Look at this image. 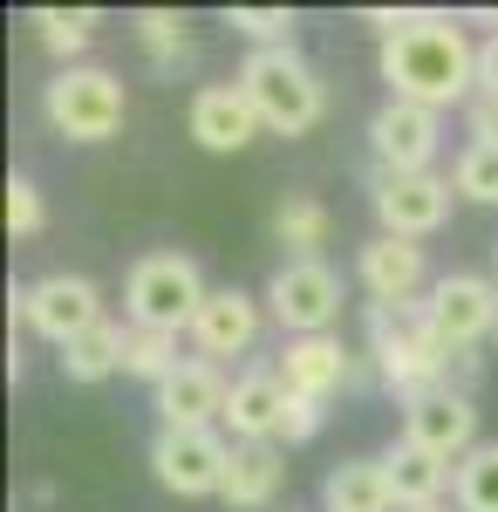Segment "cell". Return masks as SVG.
<instances>
[{"label": "cell", "instance_id": "obj_22", "mask_svg": "<svg viewBox=\"0 0 498 512\" xmlns=\"http://www.w3.org/2000/svg\"><path fill=\"white\" fill-rule=\"evenodd\" d=\"M123 342H130V328L96 321L89 335H76V342L62 349V376H69V383H110L116 369H123Z\"/></svg>", "mask_w": 498, "mask_h": 512}, {"label": "cell", "instance_id": "obj_9", "mask_svg": "<svg viewBox=\"0 0 498 512\" xmlns=\"http://www.w3.org/2000/svg\"><path fill=\"white\" fill-rule=\"evenodd\" d=\"M451 185L458 178H437V171H383L376 164V219L389 239H423L451 219Z\"/></svg>", "mask_w": 498, "mask_h": 512}, {"label": "cell", "instance_id": "obj_19", "mask_svg": "<svg viewBox=\"0 0 498 512\" xmlns=\"http://www.w3.org/2000/svg\"><path fill=\"white\" fill-rule=\"evenodd\" d=\"M287 485V451L280 444H232V465H226V499L232 512H267Z\"/></svg>", "mask_w": 498, "mask_h": 512}, {"label": "cell", "instance_id": "obj_15", "mask_svg": "<svg viewBox=\"0 0 498 512\" xmlns=\"http://www.w3.org/2000/svg\"><path fill=\"white\" fill-rule=\"evenodd\" d=\"M192 137H198V151H219V158H232V151H246L267 123H260V110L246 103V89L239 82H205L192 96Z\"/></svg>", "mask_w": 498, "mask_h": 512}, {"label": "cell", "instance_id": "obj_16", "mask_svg": "<svg viewBox=\"0 0 498 512\" xmlns=\"http://www.w3.org/2000/svg\"><path fill=\"white\" fill-rule=\"evenodd\" d=\"M355 274H362V287H369V301H376V308H410V301L423 294V280H430V267H423V246H417V239L376 233L369 246H362Z\"/></svg>", "mask_w": 498, "mask_h": 512}, {"label": "cell", "instance_id": "obj_8", "mask_svg": "<svg viewBox=\"0 0 498 512\" xmlns=\"http://www.w3.org/2000/svg\"><path fill=\"white\" fill-rule=\"evenodd\" d=\"M226 465H232L226 431H157L151 437V472H157V485L178 492V499H212V492H226Z\"/></svg>", "mask_w": 498, "mask_h": 512}, {"label": "cell", "instance_id": "obj_14", "mask_svg": "<svg viewBox=\"0 0 498 512\" xmlns=\"http://www.w3.org/2000/svg\"><path fill=\"white\" fill-rule=\"evenodd\" d=\"M273 376L287 383V396H301V403H328L335 390H348V376H355V355L335 342V335H294L280 362H273Z\"/></svg>", "mask_w": 498, "mask_h": 512}, {"label": "cell", "instance_id": "obj_20", "mask_svg": "<svg viewBox=\"0 0 498 512\" xmlns=\"http://www.w3.org/2000/svg\"><path fill=\"white\" fill-rule=\"evenodd\" d=\"M383 472H389V492H396V506L417 512V506H444V485L458 478V465H444V458H430L423 444L396 437V444L383 451Z\"/></svg>", "mask_w": 498, "mask_h": 512}, {"label": "cell", "instance_id": "obj_4", "mask_svg": "<svg viewBox=\"0 0 498 512\" xmlns=\"http://www.w3.org/2000/svg\"><path fill=\"white\" fill-rule=\"evenodd\" d=\"M205 274H198L192 253H144L130 280H123V315L130 328H164V335H178V328H192L198 308H205Z\"/></svg>", "mask_w": 498, "mask_h": 512}, {"label": "cell", "instance_id": "obj_12", "mask_svg": "<svg viewBox=\"0 0 498 512\" xmlns=\"http://www.w3.org/2000/svg\"><path fill=\"white\" fill-rule=\"evenodd\" d=\"M369 144H376V164L383 171H430L437 144H444V117L423 110V103H396L389 96L383 110L369 117Z\"/></svg>", "mask_w": 498, "mask_h": 512}, {"label": "cell", "instance_id": "obj_7", "mask_svg": "<svg viewBox=\"0 0 498 512\" xmlns=\"http://www.w3.org/2000/svg\"><path fill=\"white\" fill-rule=\"evenodd\" d=\"M423 321H430V335H437L451 355H471L485 335H498V280H485V274L430 280Z\"/></svg>", "mask_w": 498, "mask_h": 512}, {"label": "cell", "instance_id": "obj_29", "mask_svg": "<svg viewBox=\"0 0 498 512\" xmlns=\"http://www.w3.org/2000/svg\"><path fill=\"white\" fill-rule=\"evenodd\" d=\"M458 192L471 205H498V144H471L458 158Z\"/></svg>", "mask_w": 498, "mask_h": 512}, {"label": "cell", "instance_id": "obj_28", "mask_svg": "<svg viewBox=\"0 0 498 512\" xmlns=\"http://www.w3.org/2000/svg\"><path fill=\"white\" fill-rule=\"evenodd\" d=\"M226 21L253 41V48H294V28H301L287 7H232Z\"/></svg>", "mask_w": 498, "mask_h": 512}, {"label": "cell", "instance_id": "obj_13", "mask_svg": "<svg viewBox=\"0 0 498 512\" xmlns=\"http://www.w3.org/2000/svg\"><path fill=\"white\" fill-rule=\"evenodd\" d=\"M226 396L232 383L219 376V362H178L157 383V417H164V431H219Z\"/></svg>", "mask_w": 498, "mask_h": 512}, {"label": "cell", "instance_id": "obj_23", "mask_svg": "<svg viewBox=\"0 0 498 512\" xmlns=\"http://www.w3.org/2000/svg\"><path fill=\"white\" fill-rule=\"evenodd\" d=\"M28 21H35L41 48H48L62 69H76V55L96 41V7H35Z\"/></svg>", "mask_w": 498, "mask_h": 512}, {"label": "cell", "instance_id": "obj_34", "mask_svg": "<svg viewBox=\"0 0 498 512\" xmlns=\"http://www.w3.org/2000/svg\"><path fill=\"white\" fill-rule=\"evenodd\" d=\"M417 512H458V506H417Z\"/></svg>", "mask_w": 498, "mask_h": 512}, {"label": "cell", "instance_id": "obj_27", "mask_svg": "<svg viewBox=\"0 0 498 512\" xmlns=\"http://www.w3.org/2000/svg\"><path fill=\"white\" fill-rule=\"evenodd\" d=\"M137 48H144L151 62H164V69H171V62L192 48V35H185V14H171V7H144V14H137Z\"/></svg>", "mask_w": 498, "mask_h": 512}, {"label": "cell", "instance_id": "obj_3", "mask_svg": "<svg viewBox=\"0 0 498 512\" xmlns=\"http://www.w3.org/2000/svg\"><path fill=\"white\" fill-rule=\"evenodd\" d=\"M369 355H376L383 390H396L403 403L451 383V349L430 335L423 301H410V308H376V301H369Z\"/></svg>", "mask_w": 498, "mask_h": 512}, {"label": "cell", "instance_id": "obj_2", "mask_svg": "<svg viewBox=\"0 0 498 512\" xmlns=\"http://www.w3.org/2000/svg\"><path fill=\"white\" fill-rule=\"evenodd\" d=\"M239 89L273 137H307L328 110V82L314 76V62L301 48H253L239 69Z\"/></svg>", "mask_w": 498, "mask_h": 512}, {"label": "cell", "instance_id": "obj_10", "mask_svg": "<svg viewBox=\"0 0 498 512\" xmlns=\"http://www.w3.org/2000/svg\"><path fill=\"white\" fill-rule=\"evenodd\" d=\"M21 315H28V328H35L41 342L69 349L76 335H89L103 321V294H96L89 274H41L28 287V301H21Z\"/></svg>", "mask_w": 498, "mask_h": 512}, {"label": "cell", "instance_id": "obj_33", "mask_svg": "<svg viewBox=\"0 0 498 512\" xmlns=\"http://www.w3.org/2000/svg\"><path fill=\"white\" fill-rule=\"evenodd\" d=\"M478 89H485V96H498V35L478 41Z\"/></svg>", "mask_w": 498, "mask_h": 512}, {"label": "cell", "instance_id": "obj_5", "mask_svg": "<svg viewBox=\"0 0 498 512\" xmlns=\"http://www.w3.org/2000/svg\"><path fill=\"white\" fill-rule=\"evenodd\" d=\"M123 110H130L123 76L96 69V62L55 69V82L41 89V117H48L55 137H69V144H103V137H116L123 130Z\"/></svg>", "mask_w": 498, "mask_h": 512}, {"label": "cell", "instance_id": "obj_32", "mask_svg": "<svg viewBox=\"0 0 498 512\" xmlns=\"http://www.w3.org/2000/svg\"><path fill=\"white\" fill-rule=\"evenodd\" d=\"M464 117H471V137H478V144H498V96L478 89V96L464 103Z\"/></svg>", "mask_w": 498, "mask_h": 512}, {"label": "cell", "instance_id": "obj_21", "mask_svg": "<svg viewBox=\"0 0 498 512\" xmlns=\"http://www.w3.org/2000/svg\"><path fill=\"white\" fill-rule=\"evenodd\" d=\"M321 512H396L383 458H342L321 478Z\"/></svg>", "mask_w": 498, "mask_h": 512}, {"label": "cell", "instance_id": "obj_25", "mask_svg": "<svg viewBox=\"0 0 498 512\" xmlns=\"http://www.w3.org/2000/svg\"><path fill=\"white\" fill-rule=\"evenodd\" d=\"M451 492H458V512H498V444H478L464 458Z\"/></svg>", "mask_w": 498, "mask_h": 512}, {"label": "cell", "instance_id": "obj_31", "mask_svg": "<svg viewBox=\"0 0 498 512\" xmlns=\"http://www.w3.org/2000/svg\"><path fill=\"white\" fill-rule=\"evenodd\" d=\"M314 431H321V403H301V396H287V417H280V444H307Z\"/></svg>", "mask_w": 498, "mask_h": 512}, {"label": "cell", "instance_id": "obj_17", "mask_svg": "<svg viewBox=\"0 0 498 512\" xmlns=\"http://www.w3.org/2000/svg\"><path fill=\"white\" fill-rule=\"evenodd\" d=\"M192 342H198V362H226V355H246L260 342V301L239 294V287H212L205 308L192 321Z\"/></svg>", "mask_w": 498, "mask_h": 512}, {"label": "cell", "instance_id": "obj_1", "mask_svg": "<svg viewBox=\"0 0 498 512\" xmlns=\"http://www.w3.org/2000/svg\"><path fill=\"white\" fill-rule=\"evenodd\" d=\"M383 82L396 103H423V110H451L478 96V48L464 41L451 14H410L396 35L383 41Z\"/></svg>", "mask_w": 498, "mask_h": 512}, {"label": "cell", "instance_id": "obj_24", "mask_svg": "<svg viewBox=\"0 0 498 512\" xmlns=\"http://www.w3.org/2000/svg\"><path fill=\"white\" fill-rule=\"evenodd\" d=\"M273 239L287 246V260H321V246H328V205L321 198H287L273 212Z\"/></svg>", "mask_w": 498, "mask_h": 512}, {"label": "cell", "instance_id": "obj_11", "mask_svg": "<svg viewBox=\"0 0 498 512\" xmlns=\"http://www.w3.org/2000/svg\"><path fill=\"white\" fill-rule=\"evenodd\" d=\"M403 437L423 444L430 458H444V465H464L478 451V403L458 390H423L403 403Z\"/></svg>", "mask_w": 498, "mask_h": 512}, {"label": "cell", "instance_id": "obj_26", "mask_svg": "<svg viewBox=\"0 0 498 512\" xmlns=\"http://www.w3.org/2000/svg\"><path fill=\"white\" fill-rule=\"evenodd\" d=\"M171 369H178V335H164V328H130V342H123V376L164 383Z\"/></svg>", "mask_w": 498, "mask_h": 512}, {"label": "cell", "instance_id": "obj_6", "mask_svg": "<svg viewBox=\"0 0 498 512\" xmlns=\"http://www.w3.org/2000/svg\"><path fill=\"white\" fill-rule=\"evenodd\" d=\"M267 315L294 335H328L342 321V274L328 260H280L267 280Z\"/></svg>", "mask_w": 498, "mask_h": 512}, {"label": "cell", "instance_id": "obj_30", "mask_svg": "<svg viewBox=\"0 0 498 512\" xmlns=\"http://www.w3.org/2000/svg\"><path fill=\"white\" fill-rule=\"evenodd\" d=\"M48 226V205H41L35 178H7V233L14 239H35Z\"/></svg>", "mask_w": 498, "mask_h": 512}, {"label": "cell", "instance_id": "obj_18", "mask_svg": "<svg viewBox=\"0 0 498 512\" xmlns=\"http://www.w3.org/2000/svg\"><path fill=\"white\" fill-rule=\"evenodd\" d=\"M280 417H287V383L273 369H253L232 383L219 424L232 431V444H280Z\"/></svg>", "mask_w": 498, "mask_h": 512}]
</instances>
